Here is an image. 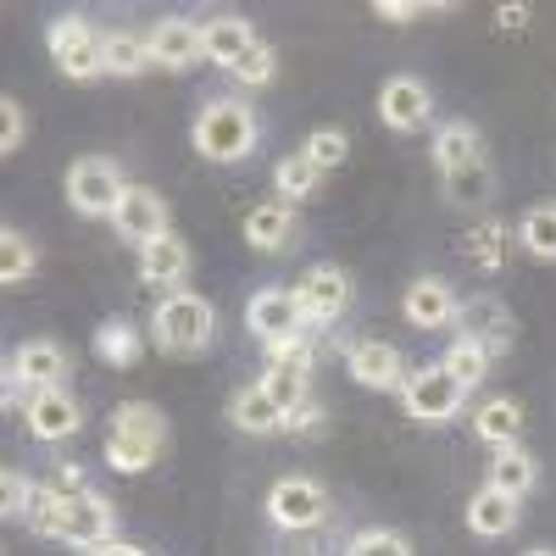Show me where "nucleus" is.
Instances as JSON below:
<instances>
[{
	"instance_id": "1",
	"label": "nucleus",
	"mask_w": 556,
	"mask_h": 556,
	"mask_svg": "<svg viewBox=\"0 0 556 556\" xmlns=\"http://www.w3.org/2000/svg\"><path fill=\"white\" fill-rule=\"evenodd\" d=\"M162 451H167V417L151 401H123L106 429V468L134 479V473L156 468Z\"/></svg>"
},
{
	"instance_id": "2",
	"label": "nucleus",
	"mask_w": 556,
	"mask_h": 556,
	"mask_svg": "<svg viewBox=\"0 0 556 556\" xmlns=\"http://www.w3.org/2000/svg\"><path fill=\"white\" fill-rule=\"evenodd\" d=\"M256 139H262V123H256V112H251L245 101H235V96L206 101L201 117H195V128H190V146H195V156H206V162H245V156L256 151Z\"/></svg>"
},
{
	"instance_id": "3",
	"label": "nucleus",
	"mask_w": 556,
	"mask_h": 556,
	"mask_svg": "<svg viewBox=\"0 0 556 556\" xmlns=\"http://www.w3.org/2000/svg\"><path fill=\"white\" fill-rule=\"evenodd\" d=\"M212 334H217V312H212L206 295L173 290V295H162L156 312H151V340H156V351H167V356H201V351L212 345Z\"/></svg>"
},
{
	"instance_id": "4",
	"label": "nucleus",
	"mask_w": 556,
	"mask_h": 556,
	"mask_svg": "<svg viewBox=\"0 0 556 556\" xmlns=\"http://www.w3.org/2000/svg\"><path fill=\"white\" fill-rule=\"evenodd\" d=\"M45 51H51L56 73L73 78V84L106 78V34H96L89 17H78V12H67V17H56L51 28H45Z\"/></svg>"
},
{
	"instance_id": "5",
	"label": "nucleus",
	"mask_w": 556,
	"mask_h": 556,
	"mask_svg": "<svg viewBox=\"0 0 556 556\" xmlns=\"http://www.w3.org/2000/svg\"><path fill=\"white\" fill-rule=\"evenodd\" d=\"M62 190H67V206L78 217H112L117 201H123V190H128V178H123V167L112 156H78L67 167Z\"/></svg>"
},
{
	"instance_id": "6",
	"label": "nucleus",
	"mask_w": 556,
	"mask_h": 556,
	"mask_svg": "<svg viewBox=\"0 0 556 556\" xmlns=\"http://www.w3.org/2000/svg\"><path fill=\"white\" fill-rule=\"evenodd\" d=\"M329 513H334V501H329V490H323L317 479H278L273 490H267V518H273V529H285V534H312V529H323L329 523Z\"/></svg>"
},
{
	"instance_id": "7",
	"label": "nucleus",
	"mask_w": 556,
	"mask_h": 556,
	"mask_svg": "<svg viewBox=\"0 0 556 556\" xmlns=\"http://www.w3.org/2000/svg\"><path fill=\"white\" fill-rule=\"evenodd\" d=\"M67 351L56 340H23L7 362V406H17V395H39V390H62L67 379Z\"/></svg>"
},
{
	"instance_id": "8",
	"label": "nucleus",
	"mask_w": 556,
	"mask_h": 556,
	"mask_svg": "<svg viewBox=\"0 0 556 556\" xmlns=\"http://www.w3.org/2000/svg\"><path fill=\"white\" fill-rule=\"evenodd\" d=\"M462 401H468V390H462L440 362L417 367V374H406V384H401V406H406L412 424H451V417L462 412Z\"/></svg>"
},
{
	"instance_id": "9",
	"label": "nucleus",
	"mask_w": 556,
	"mask_h": 556,
	"mask_svg": "<svg viewBox=\"0 0 556 556\" xmlns=\"http://www.w3.org/2000/svg\"><path fill=\"white\" fill-rule=\"evenodd\" d=\"M62 545H78V551H96V545H112L117 540V506L101 495V490H62Z\"/></svg>"
},
{
	"instance_id": "10",
	"label": "nucleus",
	"mask_w": 556,
	"mask_h": 556,
	"mask_svg": "<svg viewBox=\"0 0 556 556\" xmlns=\"http://www.w3.org/2000/svg\"><path fill=\"white\" fill-rule=\"evenodd\" d=\"M295 306H301L306 329H329V323H340L345 306H351V278H345L334 262H317L301 285H295Z\"/></svg>"
},
{
	"instance_id": "11",
	"label": "nucleus",
	"mask_w": 556,
	"mask_h": 556,
	"mask_svg": "<svg viewBox=\"0 0 556 556\" xmlns=\"http://www.w3.org/2000/svg\"><path fill=\"white\" fill-rule=\"evenodd\" d=\"M112 228L128 245H139V251H146L151 240H162V235H173V228H167V201H162L156 184H128L117 212H112Z\"/></svg>"
},
{
	"instance_id": "12",
	"label": "nucleus",
	"mask_w": 556,
	"mask_h": 556,
	"mask_svg": "<svg viewBox=\"0 0 556 556\" xmlns=\"http://www.w3.org/2000/svg\"><path fill=\"white\" fill-rule=\"evenodd\" d=\"M345 374L362 384V390H379V395H401V384H406V356L395 351V345H384V340H351L345 345Z\"/></svg>"
},
{
	"instance_id": "13",
	"label": "nucleus",
	"mask_w": 556,
	"mask_h": 556,
	"mask_svg": "<svg viewBox=\"0 0 556 556\" xmlns=\"http://www.w3.org/2000/svg\"><path fill=\"white\" fill-rule=\"evenodd\" d=\"M23 424H28V434H34L39 445H62V440H73V434L84 429V412H78V401H73L67 384H62V390H39V395H28Z\"/></svg>"
},
{
	"instance_id": "14",
	"label": "nucleus",
	"mask_w": 556,
	"mask_h": 556,
	"mask_svg": "<svg viewBox=\"0 0 556 556\" xmlns=\"http://www.w3.org/2000/svg\"><path fill=\"white\" fill-rule=\"evenodd\" d=\"M379 117H384V128H395V134L424 128V123L434 117V96H429V84H424V78H412V73L384 78V89H379Z\"/></svg>"
},
{
	"instance_id": "15",
	"label": "nucleus",
	"mask_w": 556,
	"mask_h": 556,
	"mask_svg": "<svg viewBox=\"0 0 556 556\" xmlns=\"http://www.w3.org/2000/svg\"><path fill=\"white\" fill-rule=\"evenodd\" d=\"M456 329H462V340H479L490 356H506V351H513V340H518L513 312H506L495 295H473L468 306L456 312Z\"/></svg>"
},
{
	"instance_id": "16",
	"label": "nucleus",
	"mask_w": 556,
	"mask_h": 556,
	"mask_svg": "<svg viewBox=\"0 0 556 556\" xmlns=\"http://www.w3.org/2000/svg\"><path fill=\"white\" fill-rule=\"evenodd\" d=\"M245 329L273 345V340H290V334H306V323H301V306H295V290H256L251 306H245Z\"/></svg>"
},
{
	"instance_id": "17",
	"label": "nucleus",
	"mask_w": 556,
	"mask_h": 556,
	"mask_svg": "<svg viewBox=\"0 0 556 556\" xmlns=\"http://www.w3.org/2000/svg\"><path fill=\"white\" fill-rule=\"evenodd\" d=\"M401 312H406L412 329H445V323H456L462 301H456V290H451V278H434V273H429V278H412V285H406Z\"/></svg>"
},
{
	"instance_id": "18",
	"label": "nucleus",
	"mask_w": 556,
	"mask_h": 556,
	"mask_svg": "<svg viewBox=\"0 0 556 556\" xmlns=\"http://www.w3.org/2000/svg\"><path fill=\"white\" fill-rule=\"evenodd\" d=\"M146 45H151V62L162 73H184V67H195L206 56L201 51V23H190V17H162L146 34Z\"/></svg>"
},
{
	"instance_id": "19",
	"label": "nucleus",
	"mask_w": 556,
	"mask_h": 556,
	"mask_svg": "<svg viewBox=\"0 0 556 556\" xmlns=\"http://www.w3.org/2000/svg\"><path fill=\"white\" fill-rule=\"evenodd\" d=\"M256 28H251V17H240V12H223V17H206L201 23V51H206V62H217V67H235L240 56H251L256 51Z\"/></svg>"
},
{
	"instance_id": "20",
	"label": "nucleus",
	"mask_w": 556,
	"mask_h": 556,
	"mask_svg": "<svg viewBox=\"0 0 556 556\" xmlns=\"http://www.w3.org/2000/svg\"><path fill=\"white\" fill-rule=\"evenodd\" d=\"M434 167H440V178L490 167V162H484V134H479L473 123H440V128H434Z\"/></svg>"
},
{
	"instance_id": "21",
	"label": "nucleus",
	"mask_w": 556,
	"mask_h": 556,
	"mask_svg": "<svg viewBox=\"0 0 556 556\" xmlns=\"http://www.w3.org/2000/svg\"><path fill=\"white\" fill-rule=\"evenodd\" d=\"M228 424L251 440H267V434H285V406H278L262 384H245L228 395Z\"/></svg>"
},
{
	"instance_id": "22",
	"label": "nucleus",
	"mask_w": 556,
	"mask_h": 556,
	"mask_svg": "<svg viewBox=\"0 0 556 556\" xmlns=\"http://www.w3.org/2000/svg\"><path fill=\"white\" fill-rule=\"evenodd\" d=\"M139 278L156 290H178L190 278V245H184V235H162L139 251Z\"/></svg>"
},
{
	"instance_id": "23",
	"label": "nucleus",
	"mask_w": 556,
	"mask_h": 556,
	"mask_svg": "<svg viewBox=\"0 0 556 556\" xmlns=\"http://www.w3.org/2000/svg\"><path fill=\"white\" fill-rule=\"evenodd\" d=\"M513 529H518V495H506L495 484H484V490L468 495V534L501 540V534H513Z\"/></svg>"
},
{
	"instance_id": "24",
	"label": "nucleus",
	"mask_w": 556,
	"mask_h": 556,
	"mask_svg": "<svg viewBox=\"0 0 556 556\" xmlns=\"http://www.w3.org/2000/svg\"><path fill=\"white\" fill-rule=\"evenodd\" d=\"M295 240V206L290 201H262L245 212V245L251 251H285Z\"/></svg>"
},
{
	"instance_id": "25",
	"label": "nucleus",
	"mask_w": 556,
	"mask_h": 556,
	"mask_svg": "<svg viewBox=\"0 0 556 556\" xmlns=\"http://www.w3.org/2000/svg\"><path fill=\"white\" fill-rule=\"evenodd\" d=\"M473 434L501 451V445H523V406L513 395H490L479 412H473Z\"/></svg>"
},
{
	"instance_id": "26",
	"label": "nucleus",
	"mask_w": 556,
	"mask_h": 556,
	"mask_svg": "<svg viewBox=\"0 0 556 556\" xmlns=\"http://www.w3.org/2000/svg\"><path fill=\"white\" fill-rule=\"evenodd\" d=\"M484 484H495V490H506V495H529L534 484H540V462H534V451H523V445H501L495 456H490V479Z\"/></svg>"
},
{
	"instance_id": "27",
	"label": "nucleus",
	"mask_w": 556,
	"mask_h": 556,
	"mask_svg": "<svg viewBox=\"0 0 556 556\" xmlns=\"http://www.w3.org/2000/svg\"><path fill=\"white\" fill-rule=\"evenodd\" d=\"M96 356L106 367H134L139 356H146V334H139L128 317H106L101 329H96Z\"/></svg>"
},
{
	"instance_id": "28",
	"label": "nucleus",
	"mask_w": 556,
	"mask_h": 556,
	"mask_svg": "<svg viewBox=\"0 0 556 556\" xmlns=\"http://www.w3.org/2000/svg\"><path fill=\"white\" fill-rule=\"evenodd\" d=\"M440 367H445V374H451V379H456L462 390H479V384L490 379L495 356H490V351H484L479 340H462V334H456V340H451V351L440 356Z\"/></svg>"
},
{
	"instance_id": "29",
	"label": "nucleus",
	"mask_w": 556,
	"mask_h": 556,
	"mask_svg": "<svg viewBox=\"0 0 556 556\" xmlns=\"http://www.w3.org/2000/svg\"><path fill=\"white\" fill-rule=\"evenodd\" d=\"M317 184H323V173H317V162L306 151H295V156H285V162L273 167V190H278V201H290V206L312 201Z\"/></svg>"
},
{
	"instance_id": "30",
	"label": "nucleus",
	"mask_w": 556,
	"mask_h": 556,
	"mask_svg": "<svg viewBox=\"0 0 556 556\" xmlns=\"http://www.w3.org/2000/svg\"><path fill=\"white\" fill-rule=\"evenodd\" d=\"M34 267H39V256H34V240L23 235V228H0V285L7 290H17V285H28L34 278Z\"/></svg>"
},
{
	"instance_id": "31",
	"label": "nucleus",
	"mask_w": 556,
	"mask_h": 556,
	"mask_svg": "<svg viewBox=\"0 0 556 556\" xmlns=\"http://www.w3.org/2000/svg\"><path fill=\"white\" fill-rule=\"evenodd\" d=\"M518 245L534 256V262H556V201H540L523 212L518 223Z\"/></svg>"
},
{
	"instance_id": "32",
	"label": "nucleus",
	"mask_w": 556,
	"mask_h": 556,
	"mask_svg": "<svg viewBox=\"0 0 556 556\" xmlns=\"http://www.w3.org/2000/svg\"><path fill=\"white\" fill-rule=\"evenodd\" d=\"M151 45L146 34H106V73L112 78H139V73H151Z\"/></svg>"
},
{
	"instance_id": "33",
	"label": "nucleus",
	"mask_w": 556,
	"mask_h": 556,
	"mask_svg": "<svg viewBox=\"0 0 556 556\" xmlns=\"http://www.w3.org/2000/svg\"><path fill=\"white\" fill-rule=\"evenodd\" d=\"M267 367H278V374H295V379H312V367H317V345H312V334L273 340V345H267Z\"/></svg>"
},
{
	"instance_id": "34",
	"label": "nucleus",
	"mask_w": 556,
	"mask_h": 556,
	"mask_svg": "<svg viewBox=\"0 0 556 556\" xmlns=\"http://www.w3.org/2000/svg\"><path fill=\"white\" fill-rule=\"evenodd\" d=\"M34 495H39V484L23 468H7V473H0V518H7V523H28Z\"/></svg>"
},
{
	"instance_id": "35",
	"label": "nucleus",
	"mask_w": 556,
	"mask_h": 556,
	"mask_svg": "<svg viewBox=\"0 0 556 556\" xmlns=\"http://www.w3.org/2000/svg\"><path fill=\"white\" fill-rule=\"evenodd\" d=\"M28 534H39V540H56L62 534V490L56 484H39V495H34V513H28V523H23Z\"/></svg>"
},
{
	"instance_id": "36",
	"label": "nucleus",
	"mask_w": 556,
	"mask_h": 556,
	"mask_svg": "<svg viewBox=\"0 0 556 556\" xmlns=\"http://www.w3.org/2000/svg\"><path fill=\"white\" fill-rule=\"evenodd\" d=\"M345 556H412V540L401 529H362L351 534Z\"/></svg>"
},
{
	"instance_id": "37",
	"label": "nucleus",
	"mask_w": 556,
	"mask_h": 556,
	"mask_svg": "<svg viewBox=\"0 0 556 556\" xmlns=\"http://www.w3.org/2000/svg\"><path fill=\"white\" fill-rule=\"evenodd\" d=\"M228 73H235V84H245V89H267V84L278 78V51H273V45L262 39L256 51H251V56H240V62L228 67Z\"/></svg>"
},
{
	"instance_id": "38",
	"label": "nucleus",
	"mask_w": 556,
	"mask_h": 556,
	"mask_svg": "<svg viewBox=\"0 0 556 556\" xmlns=\"http://www.w3.org/2000/svg\"><path fill=\"white\" fill-rule=\"evenodd\" d=\"M301 151L317 162V173H329V167H340L351 156V139H345V128H312V139Z\"/></svg>"
},
{
	"instance_id": "39",
	"label": "nucleus",
	"mask_w": 556,
	"mask_h": 556,
	"mask_svg": "<svg viewBox=\"0 0 556 556\" xmlns=\"http://www.w3.org/2000/svg\"><path fill=\"white\" fill-rule=\"evenodd\" d=\"M445 201H451V206H484V201H490V167L451 173V178H445Z\"/></svg>"
},
{
	"instance_id": "40",
	"label": "nucleus",
	"mask_w": 556,
	"mask_h": 556,
	"mask_svg": "<svg viewBox=\"0 0 556 556\" xmlns=\"http://www.w3.org/2000/svg\"><path fill=\"white\" fill-rule=\"evenodd\" d=\"M28 139V112L17 96H0V156H17Z\"/></svg>"
},
{
	"instance_id": "41",
	"label": "nucleus",
	"mask_w": 556,
	"mask_h": 556,
	"mask_svg": "<svg viewBox=\"0 0 556 556\" xmlns=\"http://www.w3.org/2000/svg\"><path fill=\"white\" fill-rule=\"evenodd\" d=\"M501 240H506L501 223H479L473 235H468V256H473L484 273H495V267H501Z\"/></svg>"
},
{
	"instance_id": "42",
	"label": "nucleus",
	"mask_w": 556,
	"mask_h": 556,
	"mask_svg": "<svg viewBox=\"0 0 556 556\" xmlns=\"http://www.w3.org/2000/svg\"><path fill=\"white\" fill-rule=\"evenodd\" d=\"M262 390H267L278 406H285V417L306 401V379H295V374H278V367H267V374H262Z\"/></svg>"
},
{
	"instance_id": "43",
	"label": "nucleus",
	"mask_w": 556,
	"mask_h": 556,
	"mask_svg": "<svg viewBox=\"0 0 556 556\" xmlns=\"http://www.w3.org/2000/svg\"><path fill=\"white\" fill-rule=\"evenodd\" d=\"M285 434H301V440H312V434H323V406L306 395L290 417H285Z\"/></svg>"
},
{
	"instance_id": "44",
	"label": "nucleus",
	"mask_w": 556,
	"mask_h": 556,
	"mask_svg": "<svg viewBox=\"0 0 556 556\" xmlns=\"http://www.w3.org/2000/svg\"><path fill=\"white\" fill-rule=\"evenodd\" d=\"M429 7H417V0H374V17L379 23H412V17H424Z\"/></svg>"
},
{
	"instance_id": "45",
	"label": "nucleus",
	"mask_w": 556,
	"mask_h": 556,
	"mask_svg": "<svg viewBox=\"0 0 556 556\" xmlns=\"http://www.w3.org/2000/svg\"><path fill=\"white\" fill-rule=\"evenodd\" d=\"M51 484H56V490H67V495H73V490H89V479H84V473L73 468V462H62V468H56V479H51Z\"/></svg>"
},
{
	"instance_id": "46",
	"label": "nucleus",
	"mask_w": 556,
	"mask_h": 556,
	"mask_svg": "<svg viewBox=\"0 0 556 556\" xmlns=\"http://www.w3.org/2000/svg\"><path fill=\"white\" fill-rule=\"evenodd\" d=\"M84 556H151L146 545H128V540H112V545H96V551H84Z\"/></svg>"
},
{
	"instance_id": "47",
	"label": "nucleus",
	"mask_w": 556,
	"mask_h": 556,
	"mask_svg": "<svg viewBox=\"0 0 556 556\" xmlns=\"http://www.w3.org/2000/svg\"><path fill=\"white\" fill-rule=\"evenodd\" d=\"M495 23H501L506 34H513V28H523V23H529V7H495Z\"/></svg>"
},
{
	"instance_id": "48",
	"label": "nucleus",
	"mask_w": 556,
	"mask_h": 556,
	"mask_svg": "<svg viewBox=\"0 0 556 556\" xmlns=\"http://www.w3.org/2000/svg\"><path fill=\"white\" fill-rule=\"evenodd\" d=\"M529 556H556V551H529Z\"/></svg>"
}]
</instances>
